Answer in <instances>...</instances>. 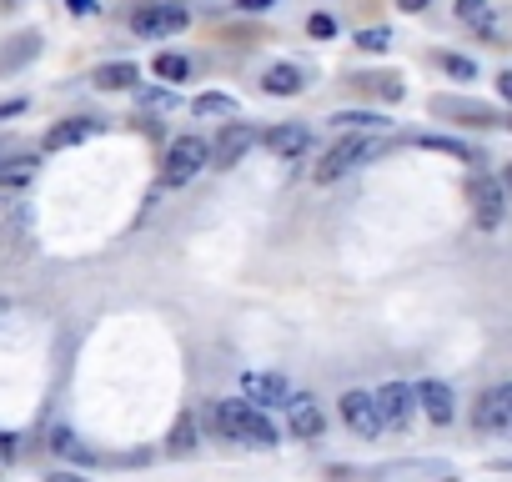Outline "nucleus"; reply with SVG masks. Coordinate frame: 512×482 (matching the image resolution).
Returning a JSON list of instances; mask_svg holds the SVG:
<instances>
[{
	"label": "nucleus",
	"instance_id": "1",
	"mask_svg": "<svg viewBox=\"0 0 512 482\" xmlns=\"http://www.w3.org/2000/svg\"><path fill=\"white\" fill-rule=\"evenodd\" d=\"M211 427H216V437H226V442H246V447H272V442H277V422H272V412L251 407L246 397L211 402Z\"/></svg>",
	"mask_w": 512,
	"mask_h": 482
},
{
	"label": "nucleus",
	"instance_id": "2",
	"mask_svg": "<svg viewBox=\"0 0 512 482\" xmlns=\"http://www.w3.org/2000/svg\"><path fill=\"white\" fill-rule=\"evenodd\" d=\"M382 151H387L382 136H357V131H352V136H342V141L312 166V181H317V186H332L337 176H347L352 166H362V161H372V156H382Z\"/></svg>",
	"mask_w": 512,
	"mask_h": 482
},
{
	"label": "nucleus",
	"instance_id": "3",
	"mask_svg": "<svg viewBox=\"0 0 512 482\" xmlns=\"http://www.w3.org/2000/svg\"><path fill=\"white\" fill-rule=\"evenodd\" d=\"M206 166H211V146L201 136H176L161 161V186H191Z\"/></svg>",
	"mask_w": 512,
	"mask_h": 482
},
{
	"label": "nucleus",
	"instance_id": "4",
	"mask_svg": "<svg viewBox=\"0 0 512 482\" xmlns=\"http://www.w3.org/2000/svg\"><path fill=\"white\" fill-rule=\"evenodd\" d=\"M191 26V11L181 6V0H146V6L131 11V31L141 41H161V36H176Z\"/></svg>",
	"mask_w": 512,
	"mask_h": 482
},
{
	"label": "nucleus",
	"instance_id": "5",
	"mask_svg": "<svg viewBox=\"0 0 512 482\" xmlns=\"http://www.w3.org/2000/svg\"><path fill=\"white\" fill-rule=\"evenodd\" d=\"M472 427L492 432V437H512V382H497L477 397L472 407Z\"/></svg>",
	"mask_w": 512,
	"mask_h": 482
},
{
	"label": "nucleus",
	"instance_id": "6",
	"mask_svg": "<svg viewBox=\"0 0 512 482\" xmlns=\"http://www.w3.org/2000/svg\"><path fill=\"white\" fill-rule=\"evenodd\" d=\"M337 412H342V422L357 432V437H382L387 427H382V412H377V392H342V402H337Z\"/></svg>",
	"mask_w": 512,
	"mask_h": 482
},
{
	"label": "nucleus",
	"instance_id": "7",
	"mask_svg": "<svg viewBox=\"0 0 512 482\" xmlns=\"http://www.w3.org/2000/svg\"><path fill=\"white\" fill-rule=\"evenodd\" d=\"M467 201H472V216H477V226H502V211H507V191H502V181L497 176H472V186H467Z\"/></svg>",
	"mask_w": 512,
	"mask_h": 482
},
{
	"label": "nucleus",
	"instance_id": "8",
	"mask_svg": "<svg viewBox=\"0 0 512 482\" xmlns=\"http://www.w3.org/2000/svg\"><path fill=\"white\" fill-rule=\"evenodd\" d=\"M241 397H246L251 407L272 412V407H287V402H292V387H287L282 372H246V377H241Z\"/></svg>",
	"mask_w": 512,
	"mask_h": 482
},
{
	"label": "nucleus",
	"instance_id": "9",
	"mask_svg": "<svg viewBox=\"0 0 512 482\" xmlns=\"http://www.w3.org/2000/svg\"><path fill=\"white\" fill-rule=\"evenodd\" d=\"M377 412H382V427H407L417 412V387H407V382L377 387Z\"/></svg>",
	"mask_w": 512,
	"mask_h": 482
},
{
	"label": "nucleus",
	"instance_id": "10",
	"mask_svg": "<svg viewBox=\"0 0 512 482\" xmlns=\"http://www.w3.org/2000/svg\"><path fill=\"white\" fill-rule=\"evenodd\" d=\"M432 116H457V121H467V126H507L492 106L462 101V96H432Z\"/></svg>",
	"mask_w": 512,
	"mask_h": 482
},
{
	"label": "nucleus",
	"instance_id": "11",
	"mask_svg": "<svg viewBox=\"0 0 512 482\" xmlns=\"http://www.w3.org/2000/svg\"><path fill=\"white\" fill-rule=\"evenodd\" d=\"M417 407L427 412V422H432V427H447V422L457 417V397H452V387H447V382H437V377L417 387Z\"/></svg>",
	"mask_w": 512,
	"mask_h": 482
},
{
	"label": "nucleus",
	"instance_id": "12",
	"mask_svg": "<svg viewBox=\"0 0 512 482\" xmlns=\"http://www.w3.org/2000/svg\"><path fill=\"white\" fill-rule=\"evenodd\" d=\"M287 422H292V432H297L302 442L322 437V427H327V417H322V407H317L312 392H292V402H287Z\"/></svg>",
	"mask_w": 512,
	"mask_h": 482
},
{
	"label": "nucleus",
	"instance_id": "13",
	"mask_svg": "<svg viewBox=\"0 0 512 482\" xmlns=\"http://www.w3.org/2000/svg\"><path fill=\"white\" fill-rule=\"evenodd\" d=\"M251 146H256V131H251L246 121H231V126L221 131V141L211 146V166H236Z\"/></svg>",
	"mask_w": 512,
	"mask_h": 482
},
{
	"label": "nucleus",
	"instance_id": "14",
	"mask_svg": "<svg viewBox=\"0 0 512 482\" xmlns=\"http://www.w3.org/2000/svg\"><path fill=\"white\" fill-rule=\"evenodd\" d=\"M36 171H41L36 156H0V201L21 196V191L36 181Z\"/></svg>",
	"mask_w": 512,
	"mask_h": 482
},
{
	"label": "nucleus",
	"instance_id": "15",
	"mask_svg": "<svg viewBox=\"0 0 512 482\" xmlns=\"http://www.w3.org/2000/svg\"><path fill=\"white\" fill-rule=\"evenodd\" d=\"M267 151H272V156L297 161V156H307V151H312V131H307V126H297V121L272 126V131H267Z\"/></svg>",
	"mask_w": 512,
	"mask_h": 482
},
{
	"label": "nucleus",
	"instance_id": "16",
	"mask_svg": "<svg viewBox=\"0 0 512 482\" xmlns=\"http://www.w3.org/2000/svg\"><path fill=\"white\" fill-rule=\"evenodd\" d=\"M101 131V121H91V116H71V121H61V126H51L46 131V151H66V146H81V141H91Z\"/></svg>",
	"mask_w": 512,
	"mask_h": 482
},
{
	"label": "nucleus",
	"instance_id": "17",
	"mask_svg": "<svg viewBox=\"0 0 512 482\" xmlns=\"http://www.w3.org/2000/svg\"><path fill=\"white\" fill-rule=\"evenodd\" d=\"M457 21H462V26H472L482 41H492V46H497V16H492L487 0H457Z\"/></svg>",
	"mask_w": 512,
	"mask_h": 482
},
{
	"label": "nucleus",
	"instance_id": "18",
	"mask_svg": "<svg viewBox=\"0 0 512 482\" xmlns=\"http://www.w3.org/2000/svg\"><path fill=\"white\" fill-rule=\"evenodd\" d=\"M136 66L131 61H106V66H96L91 71V81H96V91H131L136 86Z\"/></svg>",
	"mask_w": 512,
	"mask_h": 482
},
{
	"label": "nucleus",
	"instance_id": "19",
	"mask_svg": "<svg viewBox=\"0 0 512 482\" xmlns=\"http://www.w3.org/2000/svg\"><path fill=\"white\" fill-rule=\"evenodd\" d=\"M302 86H307V76H302L297 66H287V61L262 76V91H267V96H302Z\"/></svg>",
	"mask_w": 512,
	"mask_h": 482
},
{
	"label": "nucleus",
	"instance_id": "20",
	"mask_svg": "<svg viewBox=\"0 0 512 482\" xmlns=\"http://www.w3.org/2000/svg\"><path fill=\"white\" fill-rule=\"evenodd\" d=\"M191 111H196V116H226V121H231V116H241V101L226 96V91H206V96L191 101Z\"/></svg>",
	"mask_w": 512,
	"mask_h": 482
},
{
	"label": "nucleus",
	"instance_id": "21",
	"mask_svg": "<svg viewBox=\"0 0 512 482\" xmlns=\"http://www.w3.org/2000/svg\"><path fill=\"white\" fill-rule=\"evenodd\" d=\"M447 467L442 462H392V467H377L372 477L377 482H397V477H442Z\"/></svg>",
	"mask_w": 512,
	"mask_h": 482
},
{
	"label": "nucleus",
	"instance_id": "22",
	"mask_svg": "<svg viewBox=\"0 0 512 482\" xmlns=\"http://www.w3.org/2000/svg\"><path fill=\"white\" fill-rule=\"evenodd\" d=\"M36 51H41V36H36V31L16 36V46H6V51H0V71H16V66H26Z\"/></svg>",
	"mask_w": 512,
	"mask_h": 482
},
{
	"label": "nucleus",
	"instance_id": "23",
	"mask_svg": "<svg viewBox=\"0 0 512 482\" xmlns=\"http://www.w3.org/2000/svg\"><path fill=\"white\" fill-rule=\"evenodd\" d=\"M417 146L422 151H437V156H452V161H477V151L472 146H462V141H452V136H417Z\"/></svg>",
	"mask_w": 512,
	"mask_h": 482
},
{
	"label": "nucleus",
	"instance_id": "24",
	"mask_svg": "<svg viewBox=\"0 0 512 482\" xmlns=\"http://www.w3.org/2000/svg\"><path fill=\"white\" fill-rule=\"evenodd\" d=\"M362 91H372V96H382V101H402L407 96V86L397 81V76H352Z\"/></svg>",
	"mask_w": 512,
	"mask_h": 482
},
{
	"label": "nucleus",
	"instance_id": "25",
	"mask_svg": "<svg viewBox=\"0 0 512 482\" xmlns=\"http://www.w3.org/2000/svg\"><path fill=\"white\" fill-rule=\"evenodd\" d=\"M151 71H156L161 81H186V76H191V61L176 56V51H161V56L151 61Z\"/></svg>",
	"mask_w": 512,
	"mask_h": 482
},
{
	"label": "nucleus",
	"instance_id": "26",
	"mask_svg": "<svg viewBox=\"0 0 512 482\" xmlns=\"http://www.w3.org/2000/svg\"><path fill=\"white\" fill-rule=\"evenodd\" d=\"M437 66H442L447 76H457V81H477V61H467V56H452V51H437Z\"/></svg>",
	"mask_w": 512,
	"mask_h": 482
},
{
	"label": "nucleus",
	"instance_id": "27",
	"mask_svg": "<svg viewBox=\"0 0 512 482\" xmlns=\"http://www.w3.org/2000/svg\"><path fill=\"white\" fill-rule=\"evenodd\" d=\"M196 432H201V427H196V417H181V422H176V432H171V452H176V457H186V452L196 447Z\"/></svg>",
	"mask_w": 512,
	"mask_h": 482
},
{
	"label": "nucleus",
	"instance_id": "28",
	"mask_svg": "<svg viewBox=\"0 0 512 482\" xmlns=\"http://www.w3.org/2000/svg\"><path fill=\"white\" fill-rule=\"evenodd\" d=\"M51 447H56L61 457H76V462H91V452H86V447L76 442V432H66V427H56V432H51Z\"/></svg>",
	"mask_w": 512,
	"mask_h": 482
},
{
	"label": "nucleus",
	"instance_id": "29",
	"mask_svg": "<svg viewBox=\"0 0 512 482\" xmlns=\"http://www.w3.org/2000/svg\"><path fill=\"white\" fill-rule=\"evenodd\" d=\"M357 51H367V56H382V51H392V31H382V26L362 31V36H357Z\"/></svg>",
	"mask_w": 512,
	"mask_h": 482
},
{
	"label": "nucleus",
	"instance_id": "30",
	"mask_svg": "<svg viewBox=\"0 0 512 482\" xmlns=\"http://www.w3.org/2000/svg\"><path fill=\"white\" fill-rule=\"evenodd\" d=\"M332 126H342V131H372V126H382V121H377L372 111H337Z\"/></svg>",
	"mask_w": 512,
	"mask_h": 482
},
{
	"label": "nucleus",
	"instance_id": "31",
	"mask_svg": "<svg viewBox=\"0 0 512 482\" xmlns=\"http://www.w3.org/2000/svg\"><path fill=\"white\" fill-rule=\"evenodd\" d=\"M136 106H141V111H171L176 96H171V91H136Z\"/></svg>",
	"mask_w": 512,
	"mask_h": 482
},
{
	"label": "nucleus",
	"instance_id": "32",
	"mask_svg": "<svg viewBox=\"0 0 512 482\" xmlns=\"http://www.w3.org/2000/svg\"><path fill=\"white\" fill-rule=\"evenodd\" d=\"M307 31H312L317 41H327V36H337V21H332V16H312V21H307Z\"/></svg>",
	"mask_w": 512,
	"mask_h": 482
},
{
	"label": "nucleus",
	"instance_id": "33",
	"mask_svg": "<svg viewBox=\"0 0 512 482\" xmlns=\"http://www.w3.org/2000/svg\"><path fill=\"white\" fill-rule=\"evenodd\" d=\"M272 6H277V0H236V11H246V16H262Z\"/></svg>",
	"mask_w": 512,
	"mask_h": 482
},
{
	"label": "nucleus",
	"instance_id": "34",
	"mask_svg": "<svg viewBox=\"0 0 512 482\" xmlns=\"http://www.w3.org/2000/svg\"><path fill=\"white\" fill-rule=\"evenodd\" d=\"M432 6V0H397V11H407V16H422Z\"/></svg>",
	"mask_w": 512,
	"mask_h": 482
},
{
	"label": "nucleus",
	"instance_id": "35",
	"mask_svg": "<svg viewBox=\"0 0 512 482\" xmlns=\"http://www.w3.org/2000/svg\"><path fill=\"white\" fill-rule=\"evenodd\" d=\"M71 16H96V0H66Z\"/></svg>",
	"mask_w": 512,
	"mask_h": 482
},
{
	"label": "nucleus",
	"instance_id": "36",
	"mask_svg": "<svg viewBox=\"0 0 512 482\" xmlns=\"http://www.w3.org/2000/svg\"><path fill=\"white\" fill-rule=\"evenodd\" d=\"M497 96L512 106V71H502V76H497Z\"/></svg>",
	"mask_w": 512,
	"mask_h": 482
},
{
	"label": "nucleus",
	"instance_id": "37",
	"mask_svg": "<svg viewBox=\"0 0 512 482\" xmlns=\"http://www.w3.org/2000/svg\"><path fill=\"white\" fill-rule=\"evenodd\" d=\"M46 482H91V477H81V472H66V467H61V472H51Z\"/></svg>",
	"mask_w": 512,
	"mask_h": 482
},
{
	"label": "nucleus",
	"instance_id": "38",
	"mask_svg": "<svg viewBox=\"0 0 512 482\" xmlns=\"http://www.w3.org/2000/svg\"><path fill=\"white\" fill-rule=\"evenodd\" d=\"M0 457H16V437L11 432H0Z\"/></svg>",
	"mask_w": 512,
	"mask_h": 482
},
{
	"label": "nucleus",
	"instance_id": "39",
	"mask_svg": "<svg viewBox=\"0 0 512 482\" xmlns=\"http://www.w3.org/2000/svg\"><path fill=\"white\" fill-rule=\"evenodd\" d=\"M497 181H502V191H507V196H512V166H507V171H502V176H497Z\"/></svg>",
	"mask_w": 512,
	"mask_h": 482
},
{
	"label": "nucleus",
	"instance_id": "40",
	"mask_svg": "<svg viewBox=\"0 0 512 482\" xmlns=\"http://www.w3.org/2000/svg\"><path fill=\"white\" fill-rule=\"evenodd\" d=\"M0 11H16V0H0Z\"/></svg>",
	"mask_w": 512,
	"mask_h": 482
}]
</instances>
